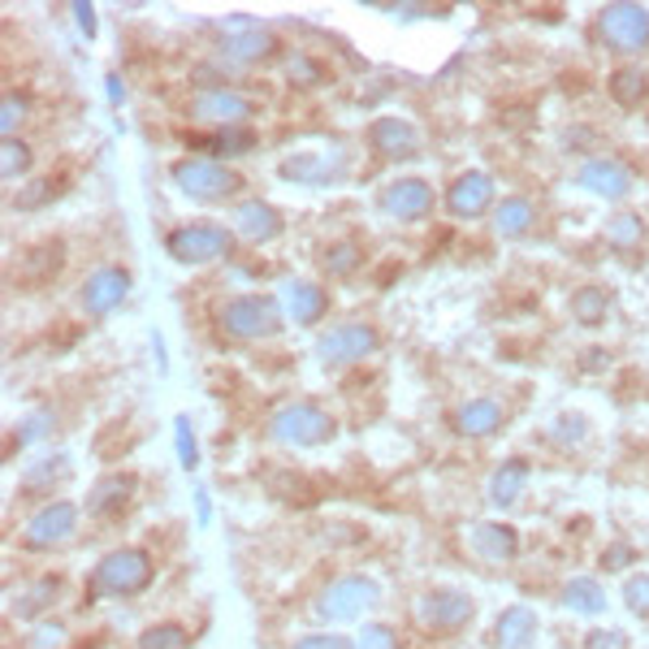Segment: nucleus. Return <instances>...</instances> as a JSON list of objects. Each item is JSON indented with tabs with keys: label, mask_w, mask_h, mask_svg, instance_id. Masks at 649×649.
Returning a JSON list of instances; mask_svg holds the SVG:
<instances>
[{
	"label": "nucleus",
	"mask_w": 649,
	"mask_h": 649,
	"mask_svg": "<svg viewBox=\"0 0 649 649\" xmlns=\"http://www.w3.org/2000/svg\"><path fill=\"white\" fill-rule=\"evenodd\" d=\"M156 580V563L139 545L108 550L105 558L92 567V598H139Z\"/></svg>",
	"instance_id": "obj_1"
},
{
	"label": "nucleus",
	"mask_w": 649,
	"mask_h": 649,
	"mask_svg": "<svg viewBox=\"0 0 649 649\" xmlns=\"http://www.w3.org/2000/svg\"><path fill=\"white\" fill-rule=\"evenodd\" d=\"M377 602H381V585L377 580H368V576H338V580H329L317 593L312 611H317L321 624H351V620H364Z\"/></svg>",
	"instance_id": "obj_2"
},
{
	"label": "nucleus",
	"mask_w": 649,
	"mask_h": 649,
	"mask_svg": "<svg viewBox=\"0 0 649 649\" xmlns=\"http://www.w3.org/2000/svg\"><path fill=\"white\" fill-rule=\"evenodd\" d=\"M282 304L269 295H234L221 308V329L238 342H256V338H273L282 329Z\"/></svg>",
	"instance_id": "obj_3"
},
{
	"label": "nucleus",
	"mask_w": 649,
	"mask_h": 649,
	"mask_svg": "<svg viewBox=\"0 0 649 649\" xmlns=\"http://www.w3.org/2000/svg\"><path fill=\"white\" fill-rule=\"evenodd\" d=\"M169 174H174L178 191H187V196H191V200H200V204H221V200L238 196V187H243V178H238L229 165L213 161V156H200V161H178Z\"/></svg>",
	"instance_id": "obj_4"
},
{
	"label": "nucleus",
	"mask_w": 649,
	"mask_h": 649,
	"mask_svg": "<svg viewBox=\"0 0 649 649\" xmlns=\"http://www.w3.org/2000/svg\"><path fill=\"white\" fill-rule=\"evenodd\" d=\"M338 433L333 416L321 412L317 403H286L269 416V437L282 446H321Z\"/></svg>",
	"instance_id": "obj_5"
},
{
	"label": "nucleus",
	"mask_w": 649,
	"mask_h": 649,
	"mask_svg": "<svg viewBox=\"0 0 649 649\" xmlns=\"http://www.w3.org/2000/svg\"><path fill=\"white\" fill-rule=\"evenodd\" d=\"M229 243H234V234H229L225 225H216V221L178 225V229L165 238V247H169V256H174L178 264H213V260H221V256L229 251Z\"/></svg>",
	"instance_id": "obj_6"
},
{
	"label": "nucleus",
	"mask_w": 649,
	"mask_h": 649,
	"mask_svg": "<svg viewBox=\"0 0 649 649\" xmlns=\"http://www.w3.org/2000/svg\"><path fill=\"white\" fill-rule=\"evenodd\" d=\"M598 35L615 52H641V48H649V9H641V4H606L598 13Z\"/></svg>",
	"instance_id": "obj_7"
},
{
	"label": "nucleus",
	"mask_w": 649,
	"mask_h": 649,
	"mask_svg": "<svg viewBox=\"0 0 649 649\" xmlns=\"http://www.w3.org/2000/svg\"><path fill=\"white\" fill-rule=\"evenodd\" d=\"M278 52V39L269 26H256L247 17H234L229 31L216 39V57L225 66H256V61H269Z\"/></svg>",
	"instance_id": "obj_8"
},
{
	"label": "nucleus",
	"mask_w": 649,
	"mask_h": 649,
	"mask_svg": "<svg viewBox=\"0 0 649 649\" xmlns=\"http://www.w3.org/2000/svg\"><path fill=\"white\" fill-rule=\"evenodd\" d=\"M377 346H381V338H377L373 324H333L329 333H321L317 355H321V364H329V368H346V364L368 359Z\"/></svg>",
	"instance_id": "obj_9"
},
{
	"label": "nucleus",
	"mask_w": 649,
	"mask_h": 649,
	"mask_svg": "<svg viewBox=\"0 0 649 649\" xmlns=\"http://www.w3.org/2000/svg\"><path fill=\"white\" fill-rule=\"evenodd\" d=\"M472 615H476V602L463 589H433L416 602V620L429 633H459L472 624Z\"/></svg>",
	"instance_id": "obj_10"
},
{
	"label": "nucleus",
	"mask_w": 649,
	"mask_h": 649,
	"mask_svg": "<svg viewBox=\"0 0 649 649\" xmlns=\"http://www.w3.org/2000/svg\"><path fill=\"white\" fill-rule=\"evenodd\" d=\"M74 533H79V507L66 503V498H57V503L39 507V511L26 520L22 545H31V550H52V545H66Z\"/></svg>",
	"instance_id": "obj_11"
},
{
	"label": "nucleus",
	"mask_w": 649,
	"mask_h": 649,
	"mask_svg": "<svg viewBox=\"0 0 649 649\" xmlns=\"http://www.w3.org/2000/svg\"><path fill=\"white\" fill-rule=\"evenodd\" d=\"M377 209L394 221H421L433 213V187L425 178H394L377 191Z\"/></svg>",
	"instance_id": "obj_12"
},
{
	"label": "nucleus",
	"mask_w": 649,
	"mask_h": 649,
	"mask_svg": "<svg viewBox=\"0 0 649 649\" xmlns=\"http://www.w3.org/2000/svg\"><path fill=\"white\" fill-rule=\"evenodd\" d=\"M286 182H308V187H321V182H338L346 174V152L342 148H321V152H295L282 161L278 169Z\"/></svg>",
	"instance_id": "obj_13"
},
{
	"label": "nucleus",
	"mask_w": 649,
	"mask_h": 649,
	"mask_svg": "<svg viewBox=\"0 0 649 649\" xmlns=\"http://www.w3.org/2000/svg\"><path fill=\"white\" fill-rule=\"evenodd\" d=\"M576 182L589 191V196H602V200H624L633 191V169L615 156H593L576 169Z\"/></svg>",
	"instance_id": "obj_14"
},
{
	"label": "nucleus",
	"mask_w": 649,
	"mask_h": 649,
	"mask_svg": "<svg viewBox=\"0 0 649 649\" xmlns=\"http://www.w3.org/2000/svg\"><path fill=\"white\" fill-rule=\"evenodd\" d=\"M251 113H256V101L243 96V92H234V87H216V92L204 87V92L191 101V117H196V121H216L221 130H225V126H243Z\"/></svg>",
	"instance_id": "obj_15"
},
{
	"label": "nucleus",
	"mask_w": 649,
	"mask_h": 649,
	"mask_svg": "<svg viewBox=\"0 0 649 649\" xmlns=\"http://www.w3.org/2000/svg\"><path fill=\"white\" fill-rule=\"evenodd\" d=\"M489 204H494V178L485 174V169H463L450 187H446V209L450 216H481L489 213Z\"/></svg>",
	"instance_id": "obj_16"
},
{
	"label": "nucleus",
	"mask_w": 649,
	"mask_h": 649,
	"mask_svg": "<svg viewBox=\"0 0 649 649\" xmlns=\"http://www.w3.org/2000/svg\"><path fill=\"white\" fill-rule=\"evenodd\" d=\"M126 295H130V273L117 269V264H105V269H96V273L87 278V286H83V312H87V317H108L113 308L126 304Z\"/></svg>",
	"instance_id": "obj_17"
},
{
	"label": "nucleus",
	"mask_w": 649,
	"mask_h": 649,
	"mask_svg": "<svg viewBox=\"0 0 649 649\" xmlns=\"http://www.w3.org/2000/svg\"><path fill=\"white\" fill-rule=\"evenodd\" d=\"M368 143H373L381 156H390V161H408V156H416V148H421V130H416L412 121H403V117H377V121L368 126Z\"/></svg>",
	"instance_id": "obj_18"
},
{
	"label": "nucleus",
	"mask_w": 649,
	"mask_h": 649,
	"mask_svg": "<svg viewBox=\"0 0 649 649\" xmlns=\"http://www.w3.org/2000/svg\"><path fill=\"white\" fill-rule=\"evenodd\" d=\"M278 304H282V312H286V317H295L299 324H317L324 317V308H329V295H324L317 282L291 278V282H282Z\"/></svg>",
	"instance_id": "obj_19"
},
{
	"label": "nucleus",
	"mask_w": 649,
	"mask_h": 649,
	"mask_svg": "<svg viewBox=\"0 0 649 649\" xmlns=\"http://www.w3.org/2000/svg\"><path fill=\"white\" fill-rule=\"evenodd\" d=\"M468 545H472V554H476V558H485V563H511V558H516V550H520V538H516V529H511V524L481 520V524H472Z\"/></svg>",
	"instance_id": "obj_20"
},
{
	"label": "nucleus",
	"mask_w": 649,
	"mask_h": 649,
	"mask_svg": "<svg viewBox=\"0 0 649 649\" xmlns=\"http://www.w3.org/2000/svg\"><path fill=\"white\" fill-rule=\"evenodd\" d=\"M130 494H134V476H130V472H108V476H101V481L92 485V494H87V516H92V520L117 516V511L130 503Z\"/></svg>",
	"instance_id": "obj_21"
},
{
	"label": "nucleus",
	"mask_w": 649,
	"mask_h": 649,
	"mask_svg": "<svg viewBox=\"0 0 649 649\" xmlns=\"http://www.w3.org/2000/svg\"><path fill=\"white\" fill-rule=\"evenodd\" d=\"M234 229L247 238V243H273L278 234H282V216L273 204H264V200H247V204H238V213H234Z\"/></svg>",
	"instance_id": "obj_22"
},
{
	"label": "nucleus",
	"mask_w": 649,
	"mask_h": 649,
	"mask_svg": "<svg viewBox=\"0 0 649 649\" xmlns=\"http://www.w3.org/2000/svg\"><path fill=\"white\" fill-rule=\"evenodd\" d=\"M498 649H529L538 641V611L533 606H507L494 624Z\"/></svg>",
	"instance_id": "obj_23"
},
{
	"label": "nucleus",
	"mask_w": 649,
	"mask_h": 649,
	"mask_svg": "<svg viewBox=\"0 0 649 649\" xmlns=\"http://www.w3.org/2000/svg\"><path fill=\"white\" fill-rule=\"evenodd\" d=\"M503 421H507V412L494 399H468L455 412V429L463 433V437H489V433L503 429Z\"/></svg>",
	"instance_id": "obj_24"
},
{
	"label": "nucleus",
	"mask_w": 649,
	"mask_h": 649,
	"mask_svg": "<svg viewBox=\"0 0 649 649\" xmlns=\"http://www.w3.org/2000/svg\"><path fill=\"white\" fill-rule=\"evenodd\" d=\"M524 485H529V463H524V459H507V463L489 476V503H494L498 511H511V507L520 503Z\"/></svg>",
	"instance_id": "obj_25"
},
{
	"label": "nucleus",
	"mask_w": 649,
	"mask_h": 649,
	"mask_svg": "<svg viewBox=\"0 0 649 649\" xmlns=\"http://www.w3.org/2000/svg\"><path fill=\"white\" fill-rule=\"evenodd\" d=\"M563 606L571 611V615H602L606 611V589H602V580H593V576H571L567 585H563Z\"/></svg>",
	"instance_id": "obj_26"
},
{
	"label": "nucleus",
	"mask_w": 649,
	"mask_h": 649,
	"mask_svg": "<svg viewBox=\"0 0 649 649\" xmlns=\"http://www.w3.org/2000/svg\"><path fill=\"white\" fill-rule=\"evenodd\" d=\"M533 221H538V209H533L524 196H507V200L494 209V229H498L503 238H520V234H529Z\"/></svg>",
	"instance_id": "obj_27"
},
{
	"label": "nucleus",
	"mask_w": 649,
	"mask_h": 649,
	"mask_svg": "<svg viewBox=\"0 0 649 649\" xmlns=\"http://www.w3.org/2000/svg\"><path fill=\"white\" fill-rule=\"evenodd\" d=\"M611 96H615V105L637 108L649 96V74L641 70V66H624V70H615V74H611Z\"/></svg>",
	"instance_id": "obj_28"
},
{
	"label": "nucleus",
	"mask_w": 649,
	"mask_h": 649,
	"mask_svg": "<svg viewBox=\"0 0 649 649\" xmlns=\"http://www.w3.org/2000/svg\"><path fill=\"white\" fill-rule=\"evenodd\" d=\"M571 317L580 324H602L611 317V295L602 286H580L571 291Z\"/></svg>",
	"instance_id": "obj_29"
},
{
	"label": "nucleus",
	"mask_w": 649,
	"mask_h": 649,
	"mask_svg": "<svg viewBox=\"0 0 649 649\" xmlns=\"http://www.w3.org/2000/svg\"><path fill=\"white\" fill-rule=\"evenodd\" d=\"M61 256H66L61 243H39V247L22 260V278H26V282H48V278L61 269Z\"/></svg>",
	"instance_id": "obj_30"
},
{
	"label": "nucleus",
	"mask_w": 649,
	"mask_h": 649,
	"mask_svg": "<svg viewBox=\"0 0 649 649\" xmlns=\"http://www.w3.org/2000/svg\"><path fill=\"white\" fill-rule=\"evenodd\" d=\"M61 476H70V459L66 455H44L39 463H31L22 472V485L35 494V489H52V481H61Z\"/></svg>",
	"instance_id": "obj_31"
},
{
	"label": "nucleus",
	"mask_w": 649,
	"mask_h": 649,
	"mask_svg": "<svg viewBox=\"0 0 649 649\" xmlns=\"http://www.w3.org/2000/svg\"><path fill=\"white\" fill-rule=\"evenodd\" d=\"M134 649H191V633L182 628V624H152V628H143L139 633V641Z\"/></svg>",
	"instance_id": "obj_32"
},
{
	"label": "nucleus",
	"mask_w": 649,
	"mask_h": 649,
	"mask_svg": "<svg viewBox=\"0 0 649 649\" xmlns=\"http://www.w3.org/2000/svg\"><path fill=\"white\" fill-rule=\"evenodd\" d=\"M57 589H61V580H57V576L35 580V585L26 589V598H17V602H13V615H17V620H35L48 602H57Z\"/></svg>",
	"instance_id": "obj_33"
},
{
	"label": "nucleus",
	"mask_w": 649,
	"mask_h": 649,
	"mask_svg": "<svg viewBox=\"0 0 649 649\" xmlns=\"http://www.w3.org/2000/svg\"><path fill=\"white\" fill-rule=\"evenodd\" d=\"M204 143L213 148V161L216 156H243V152H251L256 134L247 126H225V130H216L213 139H204Z\"/></svg>",
	"instance_id": "obj_34"
},
{
	"label": "nucleus",
	"mask_w": 649,
	"mask_h": 649,
	"mask_svg": "<svg viewBox=\"0 0 649 649\" xmlns=\"http://www.w3.org/2000/svg\"><path fill=\"white\" fill-rule=\"evenodd\" d=\"M26 169H31V148L22 139H4L0 143V178L4 182H17Z\"/></svg>",
	"instance_id": "obj_35"
},
{
	"label": "nucleus",
	"mask_w": 649,
	"mask_h": 649,
	"mask_svg": "<svg viewBox=\"0 0 649 649\" xmlns=\"http://www.w3.org/2000/svg\"><path fill=\"white\" fill-rule=\"evenodd\" d=\"M606 238H611L615 247H637V243L646 238V221L637 213H615L606 221Z\"/></svg>",
	"instance_id": "obj_36"
},
{
	"label": "nucleus",
	"mask_w": 649,
	"mask_h": 649,
	"mask_svg": "<svg viewBox=\"0 0 649 649\" xmlns=\"http://www.w3.org/2000/svg\"><path fill=\"white\" fill-rule=\"evenodd\" d=\"M52 429H57V416H52L48 408H35V412H26V421L17 425V446H35V441L52 437Z\"/></svg>",
	"instance_id": "obj_37"
},
{
	"label": "nucleus",
	"mask_w": 649,
	"mask_h": 649,
	"mask_svg": "<svg viewBox=\"0 0 649 649\" xmlns=\"http://www.w3.org/2000/svg\"><path fill=\"white\" fill-rule=\"evenodd\" d=\"M174 446H178V463L187 472L200 468V446H196V433H191V416H174Z\"/></svg>",
	"instance_id": "obj_38"
},
{
	"label": "nucleus",
	"mask_w": 649,
	"mask_h": 649,
	"mask_svg": "<svg viewBox=\"0 0 649 649\" xmlns=\"http://www.w3.org/2000/svg\"><path fill=\"white\" fill-rule=\"evenodd\" d=\"M321 260H324V273H329V278H351V273L359 269V247H351V243H333Z\"/></svg>",
	"instance_id": "obj_39"
},
{
	"label": "nucleus",
	"mask_w": 649,
	"mask_h": 649,
	"mask_svg": "<svg viewBox=\"0 0 649 649\" xmlns=\"http://www.w3.org/2000/svg\"><path fill=\"white\" fill-rule=\"evenodd\" d=\"M550 437H554V441H563V446H580V441L589 437V421H585L580 412H563V416H554Z\"/></svg>",
	"instance_id": "obj_40"
},
{
	"label": "nucleus",
	"mask_w": 649,
	"mask_h": 649,
	"mask_svg": "<svg viewBox=\"0 0 649 649\" xmlns=\"http://www.w3.org/2000/svg\"><path fill=\"white\" fill-rule=\"evenodd\" d=\"M324 74V66L317 61V57H308V52H295L291 57V66H286V79L291 83H299V87H317Z\"/></svg>",
	"instance_id": "obj_41"
},
{
	"label": "nucleus",
	"mask_w": 649,
	"mask_h": 649,
	"mask_svg": "<svg viewBox=\"0 0 649 649\" xmlns=\"http://www.w3.org/2000/svg\"><path fill=\"white\" fill-rule=\"evenodd\" d=\"M61 646H66V624H57V620H39L31 628V637H26V649H61Z\"/></svg>",
	"instance_id": "obj_42"
},
{
	"label": "nucleus",
	"mask_w": 649,
	"mask_h": 649,
	"mask_svg": "<svg viewBox=\"0 0 649 649\" xmlns=\"http://www.w3.org/2000/svg\"><path fill=\"white\" fill-rule=\"evenodd\" d=\"M355 649H399V633L390 624H364L355 637Z\"/></svg>",
	"instance_id": "obj_43"
},
{
	"label": "nucleus",
	"mask_w": 649,
	"mask_h": 649,
	"mask_svg": "<svg viewBox=\"0 0 649 649\" xmlns=\"http://www.w3.org/2000/svg\"><path fill=\"white\" fill-rule=\"evenodd\" d=\"M624 606H628L633 615L649 620V571H641V576H628V585H624Z\"/></svg>",
	"instance_id": "obj_44"
},
{
	"label": "nucleus",
	"mask_w": 649,
	"mask_h": 649,
	"mask_svg": "<svg viewBox=\"0 0 649 649\" xmlns=\"http://www.w3.org/2000/svg\"><path fill=\"white\" fill-rule=\"evenodd\" d=\"M580 649H633V641H628L624 628H593Z\"/></svg>",
	"instance_id": "obj_45"
},
{
	"label": "nucleus",
	"mask_w": 649,
	"mask_h": 649,
	"mask_svg": "<svg viewBox=\"0 0 649 649\" xmlns=\"http://www.w3.org/2000/svg\"><path fill=\"white\" fill-rule=\"evenodd\" d=\"M291 649H355V641L342 637V633H308V637H299Z\"/></svg>",
	"instance_id": "obj_46"
},
{
	"label": "nucleus",
	"mask_w": 649,
	"mask_h": 649,
	"mask_svg": "<svg viewBox=\"0 0 649 649\" xmlns=\"http://www.w3.org/2000/svg\"><path fill=\"white\" fill-rule=\"evenodd\" d=\"M22 117H26V96H4V108H0V130H4V139H13V130H17Z\"/></svg>",
	"instance_id": "obj_47"
},
{
	"label": "nucleus",
	"mask_w": 649,
	"mask_h": 649,
	"mask_svg": "<svg viewBox=\"0 0 649 649\" xmlns=\"http://www.w3.org/2000/svg\"><path fill=\"white\" fill-rule=\"evenodd\" d=\"M633 558H637V550H633L628 541H615V545L602 550V567H606V571H624Z\"/></svg>",
	"instance_id": "obj_48"
},
{
	"label": "nucleus",
	"mask_w": 649,
	"mask_h": 649,
	"mask_svg": "<svg viewBox=\"0 0 649 649\" xmlns=\"http://www.w3.org/2000/svg\"><path fill=\"white\" fill-rule=\"evenodd\" d=\"M74 22H79V31H83L87 39H96V9H92L87 0H79V4H74Z\"/></svg>",
	"instance_id": "obj_49"
},
{
	"label": "nucleus",
	"mask_w": 649,
	"mask_h": 649,
	"mask_svg": "<svg viewBox=\"0 0 649 649\" xmlns=\"http://www.w3.org/2000/svg\"><path fill=\"white\" fill-rule=\"evenodd\" d=\"M196 516H200V524H213V498L204 489H196Z\"/></svg>",
	"instance_id": "obj_50"
},
{
	"label": "nucleus",
	"mask_w": 649,
	"mask_h": 649,
	"mask_svg": "<svg viewBox=\"0 0 649 649\" xmlns=\"http://www.w3.org/2000/svg\"><path fill=\"white\" fill-rule=\"evenodd\" d=\"M105 92H108V101H113V105H121V101H126V87H121V79H117V74H108L105 79Z\"/></svg>",
	"instance_id": "obj_51"
},
{
	"label": "nucleus",
	"mask_w": 649,
	"mask_h": 649,
	"mask_svg": "<svg viewBox=\"0 0 649 649\" xmlns=\"http://www.w3.org/2000/svg\"><path fill=\"white\" fill-rule=\"evenodd\" d=\"M602 364H611V355L602 346H593V355H585V368H602Z\"/></svg>",
	"instance_id": "obj_52"
},
{
	"label": "nucleus",
	"mask_w": 649,
	"mask_h": 649,
	"mask_svg": "<svg viewBox=\"0 0 649 649\" xmlns=\"http://www.w3.org/2000/svg\"><path fill=\"white\" fill-rule=\"evenodd\" d=\"M152 346H156V364H161V373H165V368H169V359H165V338L152 333Z\"/></svg>",
	"instance_id": "obj_53"
}]
</instances>
